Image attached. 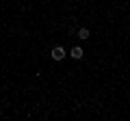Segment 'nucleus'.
I'll return each mask as SVG.
<instances>
[{
    "label": "nucleus",
    "mask_w": 130,
    "mask_h": 121,
    "mask_svg": "<svg viewBox=\"0 0 130 121\" xmlns=\"http://www.w3.org/2000/svg\"><path fill=\"white\" fill-rule=\"evenodd\" d=\"M89 35H91V33H89V28H80V30H78V37L80 39H89Z\"/></svg>",
    "instance_id": "obj_3"
},
{
    "label": "nucleus",
    "mask_w": 130,
    "mask_h": 121,
    "mask_svg": "<svg viewBox=\"0 0 130 121\" xmlns=\"http://www.w3.org/2000/svg\"><path fill=\"white\" fill-rule=\"evenodd\" d=\"M70 56H72V58H76V61H80V58L85 56V50H83L80 46H74V48L70 50Z\"/></svg>",
    "instance_id": "obj_2"
},
{
    "label": "nucleus",
    "mask_w": 130,
    "mask_h": 121,
    "mask_svg": "<svg viewBox=\"0 0 130 121\" xmlns=\"http://www.w3.org/2000/svg\"><path fill=\"white\" fill-rule=\"evenodd\" d=\"M50 56H52V58H54V61H63V58H65V50H63V48H61V46H56V48H52Z\"/></svg>",
    "instance_id": "obj_1"
}]
</instances>
